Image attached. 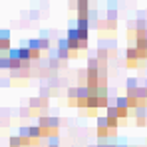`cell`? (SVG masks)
<instances>
[{
  "instance_id": "obj_9",
  "label": "cell",
  "mask_w": 147,
  "mask_h": 147,
  "mask_svg": "<svg viewBox=\"0 0 147 147\" xmlns=\"http://www.w3.org/2000/svg\"><path fill=\"white\" fill-rule=\"evenodd\" d=\"M50 147H58V145H50Z\"/></svg>"
},
{
  "instance_id": "obj_10",
  "label": "cell",
  "mask_w": 147,
  "mask_h": 147,
  "mask_svg": "<svg viewBox=\"0 0 147 147\" xmlns=\"http://www.w3.org/2000/svg\"><path fill=\"white\" fill-rule=\"evenodd\" d=\"M145 92H147V86H145Z\"/></svg>"
},
{
  "instance_id": "obj_8",
  "label": "cell",
  "mask_w": 147,
  "mask_h": 147,
  "mask_svg": "<svg viewBox=\"0 0 147 147\" xmlns=\"http://www.w3.org/2000/svg\"><path fill=\"white\" fill-rule=\"evenodd\" d=\"M98 147H107V145H98Z\"/></svg>"
},
{
  "instance_id": "obj_1",
  "label": "cell",
  "mask_w": 147,
  "mask_h": 147,
  "mask_svg": "<svg viewBox=\"0 0 147 147\" xmlns=\"http://www.w3.org/2000/svg\"><path fill=\"white\" fill-rule=\"evenodd\" d=\"M115 109H117V117H125V115L129 113V103H127V99L119 98L117 103H115Z\"/></svg>"
},
{
  "instance_id": "obj_5",
  "label": "cell",
  "mask_w": 147,
  "mask_h": 147,
  "mask_svg": "<svg viewBox=\"0 0 147 147\" xmlns=\"http://www.w3.org/2000/svg\"><path fill=\"white\" fill-rule=\"evenodd\" d=\"M135 88H139V86H137V80H127V92H131V90H135Z\"/></svg>"
},
{
  "instance_id": "obj_2",
  "label": "cell",
  "mask_w": 147,
  "mask_h": 147,
  "mask_svg": "<svg viewBox=\"0 0 147 147\" xmlns=\"http://www.w3.org/2000/svg\"><path fill=\"white\" fill-rule=\"evenodd\" d=\"M109 129H111V127H109V123H107V119H105V115L99 117L98 119V133L101 135V137H105V135H109ZM111 131H113V129H111Z\"/></svg>"
},
{
  "instance_id": "obj_6",
  "label": "cell",
  "mask_w": 147,
  "mask_h": 147,
  "mask_svg": "<svg viewBox=\"0 0 147 147\" xmlns=\"http://www.w3.org/2000/svg\"><path fill=\"white\" fill-rule=\"evenodd\" d=\"M2 36H4V32H0V50H2Z\"/></svg>"
},
{
  "instance_id": "obj_4",
  "label": "cell",
  "mask_w": 147,
  "mask_h": 147,
  "mask_svg": "<svg viewBox=\"0 0 147 147\" xmlns=\"http://www.w3.org/2000/svg\"><path fill=\"white\" fill-rule=\"evenodd\" d=\"M135 115H137V123L143 125L145 123V107H137V113Z\"/></svg>"
},
{
  "instance_id": "obj_3",
  "label": "cell",
  "mask_w": 147,
  "mask_h": 147,
  "mask_svg": "<svg viewBox=\"0 0 147 147\" xmlns=\"http://www.w3.org/2000/svg\"><path fill=\"white\" fill-rule=\"evenodd\" d=\"M137 60H139V50L129 48L127 50V62H129V66H137Z\"/></svg>"
},
{
  "instance_id": "obj_7",
  "label": "cell",
  "mask_w": 147,
  "mask_h": 147,
  "mask_svg": "<svg viewBox=\"0 0 147 147\" xmlns=\"http://www.w3.org/2000/svg\"><path fill=\"white\" fill-rule=\"evenodd\" d=\"M107 147H125V145H107Z\"/></svg>"
}]
</instances>
